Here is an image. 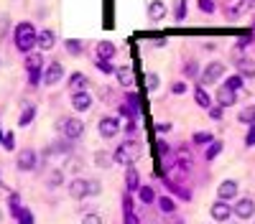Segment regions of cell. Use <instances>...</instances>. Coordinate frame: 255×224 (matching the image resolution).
I'll list each match as a JSON object with an SVG mask.
<instances>
[{"mask_svg":"<svg viewBox=\"0 0 255 224\" xmlns=\"http://www.w3.org/2000/svg\"><path fill=\"white\" fill-rule=\"evenodd\" d=\"M56 130L62 132L67 140H77L84 132V123L79 120V117H62V120L56 123Z\"/></svg>","mask_w":255,"mask_h":224,"instance_id":"2","label":"cell"},{"mask_svg":"<svg viewBox=\"0 0 255 224\" xmlns=\"http://www.w3.org/2000/svg\"><path fill=\"white\" fill-rule=\"evenodd\" d=\"M199 8H202L204 13H212V10H215V3H212V0H199Z\"/></svg>","mask_w":255,"mask_h":224,"instance_id":"38","label":"cell"},{"mask_svg":"<svg viewBox=\"0 0 255 224\" xmlns=\"http://www.w3.org/2000/svg\"><path fill=\"white\" fill-rule=\"evenodd\" d=\"M97 130H100V135H102L105 140H112L117 132H120V123L115 120V117H102L100 125H97Z\"/></svg>","mask_w":255,"mask_h":224,"instance_id":"5","label":"cell"},{"mask_svg":"<svg viewBox=\"0 0 255 224\" xmlns=\"http://www.w3.org/2000/svg\"><path fill=\"white\" fill-rule=\"evenodd\" d=\"M97 54H100V59H112L115 56V43L112 41H100L97 43Z\"/></svg>","mask_w":255,"mask_h":224,"instance_id":"19","label":"cell"},{"mask_svg":"<svg viewBox=\"0 0 255 224\" xmlns=\"http://www.w3.org/2000/svg\"><path fill=\"white\" fill-rule=\"evenodd\" d=\"M3 145L8 148V151H13V145H16V138H13V132H8V135L3 138Z\"/></svg>","mask_w":255,"mask_h":224,"instance_id":"40","label":"cell"},{"mask_svg":"<svg viewBox=\"0 0 255 224\" xmlns=\"http://www.w3.org/2000/svg\"><path fill=\"white\" fill-rule=\"evenodd\" d=\"M62 77H64V66L59 64V62H51V64L46 66V71H43V84L54 87V84L62 82Z\"/></svg>","mask_w":255,"mask_h":224,"instance_id":"6","label":"cell"},{"mask_svg":"<svg viewBox=\"0 0 255 224\" xmlns=\"http://www.w3.org/2000/svg\"><path fill=\"white\" fill-rule=\"evenodd\" d=\"M54 43H56V33L51 31V28H46V31L38 33V49L41 51H51Z\"/></svg>","mask_w":255,"mask_h":224,"instance_id":"13","label":"cell"},{"mask_svg":"<svg viewBox=\"0 0 255 224\" xmlns=\"http://www.w3.org/2000/svg\"><path fill=\"white\" fill-rule=\"evenodd\" d=\"M171 89H174V95H184V92H186V84H184V82H176Z\"/></svg>","mask_w":255,"mask_h":224,"instance_id":"42","label":"cell"},{"mask_svg":"<svg viewBox=\"0 0 255 224\" xmlns=\"http://www.w3.org/2000/svg\"><path fill=\"white\" fill-rule=\"evenodd\" d=\"M18 219H21V224H34V214L26 212V209H21V212H18Z\"/></svg>","mask_w":255,"mask_h":224,"instance_id":"35","label":"cell"},{"mask_svg":"<svg viewBox=\"0 0 255 224\" xmlns=\"http://www.w3.org/2000/svg\"><path fill=\"white\" fill-rule=\"evenodd\" d=\"M0 138H3V132H0Z\"/></svg>","mask_w":255,"mask_h":224,"instance_id":"47","label":"cell"},{"mask_svg":"<svg viewBox=\"0 0 255 224\" xmlns=\"http://www.w3.org/2000/svg\"><path fill=\"white\" fill-rule=\"evenodd\" d=\"M36 43H38L36 28L31 23H18V28H16V46H18V51L31 54V49L36 46Z\"/></svg>","mask_w":255,"mask_h":224,"instance_id":"1","label":"cell"},{"mask_svg":"<svg viewBox=\"0 0 255 224\" xmlns=\"http://www.w3.org/2000/svg\"><path fill=\"white\" fill-rule=\"evenodd\" d=\"M26 66H28V74L41 71V54H26Z\"/></svg>","mask_w":255,"mask_h":224,"instance_id":"21","label":"cell"},{"mask_svg":"<svg viewBox=\"0 0 255 224\" xmlns=\"http://www.w3.org/2000/svg\"><path fill=\"white\" fill-rule=\"evenodd\" d=\"M240 71H243V77H255V62H248V59H240Z\"/></svg>","mask_w":255,"mask_h":224,"instance_id":"24","label":"cell"},{"mask_svg":"<svg viewBox=\"0 0 255 224\" xmlns=\"http://www.w3.org/2000/svg\"><path fill=\"white\" fill-rule=\"evenodd\" d=\"M133 79H136V74H133L130 66H120V69H117V82H120V87H133Z\"/></svg>","mask_w":255,"mask_h":224,"instance_id":"18","label":"cell"},{"mask_svg":"<svg viewBox=\"0 0 255 224\" xmlns=\"http://www.w3.org/2000/svg\"><path fill=\"white\" fill-rule=\"evenodd\" d=\"M235 193H237V181H232V178H227V181H222L219 189H217V196L222 201H232L235 199Z\"/></svg>","mask_w":255,"mask_h":224,"instance_id":"9","label":"cell"},{"mask_svg":"<svg viewBox=\"0 0 255 224\" xmlns=\"http://www.w3.org/2000/svg\"><path fill=\"white\" fill-rule=\"evenodd\" d=\"M227 87L232 89V92H240V89H243V77H237V74H235V77H230V79H227Z\"/></svg>","mask_w":255,"mask_h":224,"instance_id":"32","label":"cell"},{"mask_svg":"<svg viewBox=\"0 0 255 224\" xmlns=\"http://www.w3.org/2000/svg\"><path fill=\"white\" fill-rule=\"evenodd\" d=\"M82 224H102V219H100V214H87L82 219Z\"/></svg>","mask_w":255,"mask_h":224,"instance_id":"36","label":"cell"},{"mask_svg":"<svg viewBox=\"0 0 255 224\" xmlns=\"http://www.w3.org/2000/svg\"><path fill=\"white\" fill-rule=\"evenodd\" d=\"M64 46H67V51H69V54H74V56H79V54H82V43H79L77 38H74V41L69 38V41L64 43Z\"/></svg>","mask_w":255,"mask_h":224,"instance_id":"28","label":"cell"},{"mask_svg":"<svg viewBox=\"0 0 255 224\" xmlns=\"http://www.w3.org/2000/svg\"><path fill=\"white\" fill-rule=\"evenodd\" d=\"M158 206H161V212H166V214H171V212H174V201H171V199H166V196H161V199H158Z\"/></svg>","mask_w":255,"mask_h":224,"instance_id":"34","label":"cell"},{"mask_svg":"<svg viewBox=\"0 0 255 224\" xmlns=\"http://www.w3.org/2000/svg\"><path fill=\"white\" fill-rule=\"evenodd\" d=\"M209 212H212V219L215 222H227L230 219V214H232V206L227 204V201H215L212 204V209H209Z\"/></svg>","mask_w":255,"mask_h":224,"instance_id":"8","label":"cell"},{"mask_svg":"<svg viewBox=\"0 0 255 224\" xmlns=\"http://www.w3.org/2000/svg\"><path fill=\"white\" fill-rule=\"evenodd\" d=\"M72 104H74V110L84 112L89 104H92V95L89 92H72Z\"/></svg>","mask_w":255,"mask_h":224,"instance_id":"12","label":"cell"},{"mask_svg":"<svg viewBox=\"0 0 255 224\" xmlns=\"http://www.w3.org/2000/svg\"><path fill=\"white\" fill-rule=\"evenodd\" d=\"M237 120L245 123V125H255V107H253V104H250V107H245L243 112L237 115Z\"/></svg>","mask_w":255,"mask_h":224,"instance_id":"22","label":"cell"},{"mask_svg":"<svg viewBox=\"0 0 255 224\" xmlns=\"http://www.w3.org/2000/svg\"><path fill=\"white\" fill-rule=\"evenodd\" d=\"M186 16V0H179V10H176V18L182 21Z\"/></svg>","mask_w":255,"mask_h":224,"instance_id":"37","label":"cell"},{"mask_svg":"<svg viewBox=\"0 0 255 224\" xmlns=\"http://www.w3.org/2000/svg\"><path fill=\"white\" fill-rule=\"evenodd\" d=\"M87 189H89V196H97V193L102 191V184L97 181V178H92V181H87Z\"/></svg>","mask_w":255,"mask_h":224,"instance_id":"33","label":"cell"},{"mask_svg":"<svg viewBox=\"0 0 255 224\" xmlns=\"http://www.w3.org/2000/svg\"><path fill=\"white\" fill-rule=\"evenodd\" d=\"M248 8H250V0H240L237 5H232V13H235V16H245Z\"/></svg>","mask_w":255,"mask_h":224,"instance_id":"29","label":"cell"},{"mask_svg":"<svg viewBox=\"0 0 255 224\" xmlns=\"http://www.w3.org/2000/svg\"><path fill=\"white\" fill-rule=\"evenodd\" d=\"M156 199V191L151 189V186H141V201H146V204H151Z\"/></svg>","mask_w":255,"mask_h":224,"instance_id":"26","label":"cell"},{"mask_svg":"<svg viewBox=\"0 0 255 224\" xmlns=\"http://www.w3.org/2000/svg\"><path fill=\"white\" fill-rule=\"evenodd\" d=\"M217 102H219V107H232L237 102V92H232V89L224 84V87L217 89Z\"/></svg>","mask_w":255,"mask_h":224,"instance_id":"10","label":"cell"},{"mask_svg":"<svg viewBox=\"0 0 255 224\" xmlns=\"http://www.w3.org/2000/svg\"><path fill=\"white\" fill-rule=\"evenodd\" d=\"M232 214H237L240 219H250V217H255V201L253 199H240L237 204H235V209H232Z\"/></svg>","mask_w":255,"mask_h":224,"instance_id":"7","label":"cell"},{"mask_svg":"<svg viewBox=\"0 0 255 224\" xmlns=\"http://www.w3.org/2000/svg\"><path fill=\"white\" fill-rule=\"evenodd\" d=\"M194 97H197V102L202 104V107H209V95L204 92V89H194Z\"/></svg>","mask_w":255,"mask_h":224,"instance_id":"31","label":"cell"},{"mask_svg":"<svg viewBox=\"0 0 255 224\" xmlns=\"http://www.w3.org/2000/svg\"><path fill=\"white\" fill-rule=\"evenodd\" d=\"M186 77H194V74H197V62H194V64H186Z\"/></svg>","mask_w":255,"mask_h":224,"instance_id":"43","label":"cell"},{"mask_svg":"<svg viewBox=\"0 0 255 224\" xmlns=\"http://www.w3.org/2000/svg\"><path fill=\"white\" fill-rule=\"evenodd\" d=\"M245 145H255V125L250 128V135L245 138Z\"/></svg>","mask_w":255,"mask_h":224,"instance_id":"44","label":"cell"},{"mask_svg":"<svg viewBox=\"0 0 255 224\" xmlns=\"http://www.w3.org/2000/svg\"><path fill=\"white\" fill-rule=\"evenodd\" d=\"M138 184H141L138 171L133 168V166H128V171H125V186H128L130 191H136V189H138Z\"/></svg>","mask_w":255,"mask_h":224,"instance_id":"20","label":"cell"},{"mask_svg":"<svg viewBox=\"0 0 255 224\" xmlns=\"http://www.w3.org/2000/svg\"><path fill=\"white\" fill-rule=\"evenodd\" d=\"M209 140H212L209 132H197V135H194V143H209Z\"/></svg>","mask_w":255,"mask_h":224,"instance_id":"39","label":"cell"},{"mask_svg":"<svg viewBox=\"0 0 255 224\" xmlns=\"http://www.w3.org/2000/svg\"><path fill=\"white\" fill-rule=\"evenodd\" d=\"M209 117H212V120H219V117H222V107H212V112H209Z\"/></svg>","mask_w":255,"mask_h":224,"instance_id":"45","label":"cell"},{"mask_svg":"<svg viewBox=\"0 0 255 224\" xmlns=\"http://www.w3.org/2000/svg\"><path fill=\"white\" fill-rule=\"evenodd\" d=\"M158 84H161V79H158V74H146V87H148V92H156L158 89Z\"/></svg>","mask_w":255,"mask_h":224,"instance_id":"25","label":"cell"},{"mask_svg":"<svg viewBox=\"0 0 255 224\" xmlns=\"http://www.w3.org/2000/svg\"><path fill=\"white\" fill-rule=\"evenodd\" d=\"M18 168H21V171H34V168H36V153H34V151L18 153Z\"/></svg>","mask_w":255,"mask_h":224,"instance_id":"14","label":"cell"},{"mask_svg":"<svg viewBox=\"0 0 255 224\" xmlns=\"http://www.w3.org/2000/svg\"><path fill=\"white\" fill-rule=\"evenodd\" d=\"M112 163H115V153H108V151H97V153H95V166L110 168Z\"/></svg>","mask_w":255,"mask_h":224,"instance_id":"17","label":"cell"},{"mask_svg":"<svg viewBox=\"0 0 255 224\" xmlns=\"http://www.w3.org/2000/svg\"><path fill=\"white\" fill-rule=\"evenodd\" d=\"M87 87H89V79L84 74H72L69 77V92H87Z\"/></svg>","mask_w":255,"mask_h":224,"instance_id":"15","label":"cell"},{"mask_svg":"<svg viewBox=\"0 0 255 224\" xmlns=\"http://www.w3.org/2000/svg\"><path fill=\"white\" fill-rule=\"evenodd\" d=\"M34 117H36V110H34V107H26V110H23V115L18 117V125H28V123L34 120Z\"/></svg>","mask_w":255,"mask_h":224,"instance_id":"27","label":"cell"},{"mask_svg":"<svg viewBox=\"0 0 255 224\" xmlns=\"http://www.w3.org/2000/svg\"><path fill=\"white\" fill-rule=\"evenodd\" d=\"M219 151H222V143H219V140H215L212 145L207 148V158H209V160H212V158H217V156H219Z\"/></svg>","mask_w":255,"mask_h":224,"instance_id":"30","label":"cell"},{"mask_svg":"<svg viewBox=\"0 0 255 224\" xmlns=\"http://www.w3.org/2000/svg\"><path fill=\"white\" fill-rule=\"evenodd\" d=\"M62 181H64V171H62V168H54V171H51V176L46 178V184H49L51 189H56Z\"/></svg>","mask_w":255,"mask_h":224,"instance_id":"23","label":"cell"},{"mask_svg":"<svg viewBox=\"0 0 255 224\" xmlns=\"http://www.w3.org/2000/svg\"><path fill=\"white\" fill-rule=\"evenodd\" d=\"M224 77V64L222 62H212V64H207L204 66V71H202V84H215V82H219Z\"/></svg>","mask_w":255,"mask_h":224,"instance_id":"4","label":"cell"},{"mask_svg":"<svg viewBox=\"0 0 255 224\" xmlns=\"http://www.w3.org/2000/svg\"><path fill=\"white\" fill-rule=\"evenodd\" d=\"M0 222H3V212H0Z\"/></svg>","mask_w":255,"mask_h":224,"instance_id":"46","label":"cell"},{"mask_svg":"<svg viewBox=\"0 0 255 224\" xmlns=\"http://www.w3.org/2000/svg\"><path fill=\"white\" fill-rule=\"evenodd\" d=\"M97 66H100L105 74H112V66H110L108 62H105V59H97Z\"/></svg>","mask_w":255,"mask_h":224,"instance_id":"41","label":"cell"},{"mask_svg":"<svg viewBox=\"0 0 255 224\" xmlns=\"http://www.w3.org/2000/svg\"><path fill=\"white\" fill-rule=\"evenodd\" d=\"M138 156H141V145L133 143V140H125L115 151V163H120V166H133V163L138 160Z\"/></svg>","mask_w":255,"mask_h":224,"instance_id":"3","label":"cell"},{"mask_svg":"<svg viewBox=\"0 0 255 224\" xmlns=\"http://www.w3.org/2000/svg\"><path fill=\"white\" fill-rule=\"evenodd\" d=\"M148 16H151V21H163L166 18V5H163L161 0H153V3L148 5Z\"/></svg>","mask_w":255,"mask_h":224,"instance_id":"16","label":"cell"},{"mask_svg":"<svg viewBox=\"0 0 255 224\" xmlns=\"http://www.w3.org/2000/svg\"><path fill=\"white\" fill-rule=\"evenodd\" d=\"M69 196H72V199H84V196H89V189H87L84 178H74V181L69 184Z\"/></svg>","mask_w":255,"mask_h":224,"instance_id":"11","label":"cell"}]
</instances>
